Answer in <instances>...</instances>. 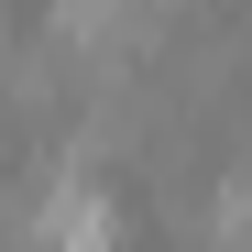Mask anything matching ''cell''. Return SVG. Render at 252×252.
<instances>
[{
  "label": "cell",
  "instance_id": "6da1fadb",
  "mask_svg": "<svg viewBox=\"0 0 252 252\" xmlns=\"http://www.w3.org/2000/svg\"><path fill=\"white\" fill-rule=\"evenodd\" d=\"M208 241H220V252L241 241V187H230V176H220V187H208Z\"/></svg>",
  "mask_w": 252,
  "mask_h": 252
}]
</instances>
